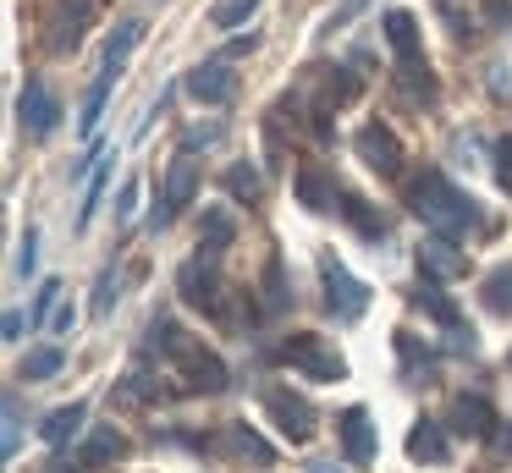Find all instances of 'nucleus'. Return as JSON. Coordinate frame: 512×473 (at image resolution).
Returning a JSON list of instances; mask_svg holds the SVG:
<instances>
[{"label": "nucleus", "instance_id": "obj_1", "mask_svg": "<svg viewBox=\"0 0 512 473\" xmlns=\"http://www.w3.org/2000/svg\"><path fill=\"white\" fill-rule=\"evenodd\" d=\"M408 204H413V215H419L424 226H435L441 237H463V231H474V226H479V209H474V198H468V193H457V187L446 182L441 171H424V176H413V187H408Z\"/></svg>", "mask_w": 512, "mask_h": 473}, {"label": "nucleus", "instance_id": "obj_2", "mask_svg": "<svg viewBox=\"0 0 512 473\" xmlns=\"http://www.w3.org/2000/svg\"><path fill=\"white\" fill-rule=\"evenodd\" d=\"M320 281H325V308H331L342 325H353V319H364V308H369V286L364 281H353L347 275V264L336 259V253H325L320 259Z\"/></svg>", "mask_w": 512, "mask_h": 473}, {"label": "nucleus", "instance_id": "obj_3", "mask_svg": "<svg viewBox=\"0 0 512 473\" xmlns=\"http://www.w3.org/2000/svg\"><path fill=\"white\" fill-rule=\"evenodd\" d=\"M193 193H199V165H193V154L182 149L177 160H171V171H166V193H160V209H155V231H166L171 220L193 204Z\"/></svg>", "mask_w": 512, "mask_h": 473}, {"label": "nucleus", "instance_id": "obj_4", "mask_svg": "<svg viewBox=\"0 0 512 473\" xmlns=\"http://www.w3.org/2000/svg\"><path fill=\"white\" fill-rule=\"evenodd\" d=\"M265 413L276 418V429L292 440V446H303V440L314 435V407H309V396L287 391V385H276V391H265Z\"/></svg>", "mask_w": 512, "mask_h": 473}, {"label": "nucleus", "instance_id": "obj_5", "mask_svg": "<svg viewBox=\"0 0 512 473\" xmlns=\"http://www.w3.org/2000/svg\"><path fill=\"white\" fill-rule=\"evenodd\" d=\"M281 358H287L292 369H303L309 380H342V374H347L342 352H331L320 336H292L287 347H281Z\"/></svg>", "mask_w": 512, "mask_h": 473}, {"label": "nucleus", "instance_id": "obj_6", "mask_svg": "<svg viewBox=\"0 0 512 473\" xmlns=\"http://www.w3.org/2000/svg\"><path fill=\"white\" fill-rule=\"evenodd\" d=\"M17 121H23L28 138H50V132H56L61 105H56V94H50L45 77H28V83H23V99H17Z\"/></svg>", "mask_w": 512, "mask_h": 473}, {"label": "nucleus", "instance_id": "obj_7", "mask_svg": "<svg viewBox=\"0 0 512 473\" xmlns=\"http://www.w3.org/2000/svg\"><path fill=\"white\" fill-rule=\"evenodd\" d=\"M353 149H358V160H364L369 171H380V176H397V171H402V143H397V132L380 127V121L358 127Z\"/></svg>", "mask_w": 512, "mask_h": 473}, {"label": "nucleus", "instance_id": "obj_8", "mask_svg": "<svg viewBox=\"0 0 512 473\" xmlns=\"http://www.w3.org/2000/svg\"><path fill=\"white\" fill-rule=\"evenodd\" d=\"M177 363H182V380H188V391H204V396L226 391V363L215 358V352H204L199 341H188V347L177 352Z\"/></svg>", "mask_w": 512, "mask_h": 473}, {"label": "nucleus", "instance_id": "obj_9", "mask_svg": "<svg viewBox=\"0 0 512 473\" xmlns=\"http://www.w3.org/2000/svg\"><path fill=\"white\" fill-rule=\"evenodd\" d=\"M188 94L199 99V105H232L237 99V72L226 61H204L188 72Z\"/></svg>", "mask_w": 512, "mask_h": 473}, {"label": "nucleus", "instance_id": "obj_10", "mask_svg": "<svg viewBox=\"0 0 512 473\" xmlns=\"http://www.w3.org/2000/svg\"><path fill=\"white\" fill-rule=\"evenodd\" d=\"M177 286H182V297H188V303H199V308H221V275H215V259H210V253H199V259L182 264Z\"/></svg>", "mask_w": 512, "mask_h": 473}, {"label": "nucleus", "instance_id": "obj_11", "mask_svg": "<svg viewBox=\"0 0 512 473\" xmlns=\"http://www.w3.org/2000/svg\"><path fill=\"white\" fill-rule=\"evenodd\" d=\"M336 435H342L347 462H358V468H364V462L375 457V424H369L364 407H347V413L336 418Z\"/></svg>", "mask_w": 512, "mask_h": 473}, {"label": "nucleus", "instance_id": "obj_12", "mask_svg": "<svg viewBox=\"0 0 512 473\" xmlns=\"http://www.w3.org/2000/svg\"><path fill=\"white\" fill-rule=\"evenodd\" d=\"M386 44H391V55H397V66H419L424 44H419V22H413L408 11H386Z\"/></svg>", "mask_w": 512, "mask_h": 473}, {"label": "nucleus", "instance_id": "obj_13", "mask_svg": "<svg viewBox=\"0 0 512 473\" xmlns=\"http://www.w3.org/2000/svg\"><path fill=\"white\" fill-rule=\"evenodd\" d=\"M419 270H424V281H452V275H463L468 270V253H457L452 242H424L419 248Z\"/></svg>", "mask_w": 512, "mask_h": 473}, {"label": "nucleus", "instance_id": "obj_14", "mask_svg": "<svg viewBox=\"0 0 512 473\" xmlns=\"http://www.w3.org/2000/svg\"><path fill=\"white\" fill-rule=\"evenodd\" d=\"M298 204H303V209H314V215L336 209V182L320 171V165H303V171H298Z\"/></svg>", "mask_w": 512, "mask_h": 473}, {"label": "nucleus", "instance_id": "obj_15", "mask_svg": "<svg viewBox=\"0 0 512 473\" xmlns=\"http://www.w3.org/2000/svg\"><path fill=\"white\" fill-rule=\"evenodd\" d=\"M490 424H496V418H490V402H485V396H457V402H452V429H457V435L485 440Z\"/></svg>", "mask_w": 512, "mask_h": 473}, {"label": "nucleus", "instance_id": "obj_16", "mask_svg": "<svg viewBox=\"0 0 512 473\" xmlns=\"http://www.w3.org/2000/svg\"><path fill=\"white\" fill-rule=\"evenodd\" d=\"M138 44H144V22H138V17L116 22V33L105 39V61H100V66H105V72H122V66H127V55H133Z\"/></svg>", "mask_w": 512, "mask_h": 473}, {"label": "nucleus", "instance_id": "obj_17", "mask_svg": "<svg viewBox=\"0 0 512 473\" xmlns=\"http://www.w3.org/2000/svg\"><path fill=\"white\" fill-rule=\"evenodd\" d=\"M237 237V220L226 215V209H204V231H199V253H210V259H221L226 248H232Z\"/></svg>", "mask_w": 512, "mask_h": 473}, {"label": "nucleus", "instance_id": "obj_18", "mask_svg": "<svg viewBox=\"0 0 512 473\" xmlns=\"http://www.w3.org/2000/svg\"><path fill=\"white\" fill-rule=\"evenodd\" d=\"M116 77H122V72H105V66H100V77H94V88H89V94H83V116H78V132H83V138H94V127H100L105 94H111V88H116Z\"/></svg>", "mask_w": 512, "mask_h": 473}, {"label": "nucleus", "instance_id": "obj_19", "mask_svg": "<svg viewBox=\"0 0 512 473\" xmlns=\"http://www.w3.org/2000/svg\"><path fill=\"white\" fill-rule=\"evenodd\" d=\"M408 457L413 462H446V435H441V424H413V435H408Z\"/></svg>", "mask_w": 512, "mask_h": 473}, {"label": "nucleus", "instance_id": "obj_20", "mask_svg": "<svg viewBox=\"0 0 512 473\" xmlns=\"http://www.w3.org/2000/svg\"><path fill=\"white\" fill-rule=\"evenodd\" d=\"M83 418H89V407H83V402H72V407H56V413L45 418V429H39V435H45L50 446H67V440L83 429Z\"/></svg>", "mask_w": 512, "mask_h": 473}, {"label": "nucleus", "instance_id": "obj_21", "mask_svg": "<svg viewBox=\"0 0 512 473\" xmlns=\"http://www.w3.org/2000/svg\"><path fill=\"white\" fill-rule=\"evenodd\" d=\"M342 215L353 220V231H358V237H369V242H380V237H386V220H380L375 209H369V198L347 193V198H342Z\"/></svg>", "mask_w": 512, "mask_h": 473}, {"label": "nucleus", "instance_id": "obj_22", "mask_svg": "<svg viewBox=\"0 0 512 473\" xmlns=\"http://www.w3.org/2000/svg\"><path fill=\"white\" fill-rule=\"evenodd\" d=\"M83 28H89V6H61V11H56V33H50V50H67V44H78Z\"/></svg>", "mask_w": 512, "mask_h": 473}, {"label": "nucleus", "instance_id": "obj_23", "mask_svg": "<svg viewBox=\"0 0 512 473\" xmlns=\"http://www.w3.org/2000/svg\"><path fill=\"white\" fill-rule=\"evenodd\" d=\"M485 303L496 308V314H512V259L485 275Z\"/></svg>", "mask_w": 512, "mask_h": 473}, {"label": "nucleus", "instance_id": "obj_24", "mask_svg": "<svg viewBox=\"0 0 512 473\" xmlns=\"http://www.w3.org/2000/svg\"><path fill=\"white\" fill-rule=\"evenodd\" d=\"M61 363H67L61 347H34L23 358V380H50V374H61Z\"/></svg>", "mask_w": 512, "mask_h": 473}, {"label": "nucleus", "instance_id": "obj_25", "mask_svg": "<svg viewBox=\"0 0 512 473\" xmlns=\"http://www.w3.org/2000/svg\"><path fill=\"white\" fill-rule=\"evenodd\" d=\"M226 193H232L237 204H254V198L265 193V182H259L254 165H232V171H226Z\"/></svg>", "mask_w": 512, "mask_h": 473}, {"label": "nucleus", "instance_id": "obj_26", "mask_svg": "<svg viewBox=\"0 0 512 473\" xmlns=\"http://www.w3.org/2000/svg\"><path fill=\"white\" fill-rule=\"evenodd\" d=\"M56 314H61V281H45V286H39V303H34V319H28V325L45 330Z\"/></svg>", "mask_w": 512, "mask_h": 473}, {"label": "nucleus", "instance_id": "obj_27", "mask_svg": "<svg viewBox=\"0 0 512 473\" xmlns=\"http://www.w3.org/2000/svg\"><path fill=\"white\" fill-rule=\"evenodd\" d=\"M226 440H232V451H243V457H254V462H270V446H265V440H259L248 424H232V429H226Z\"/></svg>", "mask_w": 512, "mask_h": 473}, {"label": "nucleus", "instance_id": "obj_28", "mask_svg": "<svg viewBox=\"0 0 512 473\" xmlns=\"http://www.w3.org/2000/svg\"><path fill=\"white\" fill-rule=\"evenodd\" d=\"M254 6H259V0H221V6L210 11V22H215V28H237V22L254 17Z\"/></svg>", "mask_w": 512, "mask_h": 473}, {"label": "nucleus", "instance_id": "obj_29", "mask_svg": "<svg viewBox=\"0 0 512 473\" xmlns=\"http://www.w3.org/2000/svg\"><path fill=\"white\" fill-rule=\"evenodd\" d=\"M265 308H270V314H281V308H287V286H281V259H270V264H265Z\"/></svg>", "mask_w": 512, "mask_h": 473}, {"label": "nucleus", "instance_id": "obj_30", "mask_svg": "<svg viewBox=\"0 0 512 473\" xmlns=\"http://www.w3.org/2000/svg\"><path fill=\"white\" fill-rule=\"evenodd\" d=\"M122 451V435L116 429H94V440H89V451H83V462H105V457H116Z\"/></svg>", "mask_w": 512, "mask_h": 473}, {"label": "nucleus", "instance_id": "obj_31", "mask_svg": "<svg viewBox=\"0 0 512 473\" xmlns=\"http://www.w3.org/2000/svg\"><path fill=\"white\" fill-rule=\"evenodd\" d=\"M397 352H402V363H408V374H430L435 358H430V352H424L413 336H397Z\"/></svg>", "mask_w": 512, "mask_h": 473}, {"label": "nucleus", "instance_id": "obj_32", "mask_svg": "<svg viewBox=\"0 0 512 473\" xmlns=\"http://www.w3.org/2000/svg\"><path fill=\"white\" fill-rule=\"evenodd\" d=\"M116 286H122V275H116V270H105L100 275V297H94V314H111V308H116V297H122V292H116Z\"/></svg>", "mask_w": 512, "mask_h": 473}, {"label": "nucleus", "instance_id": "obj_33", "mask_svg": "<svg viewBox=\"0 0 512 473\" xmlns=\"http://www.w3.org/2000/svg\"><path fill=\"white\" fill-rule=\"evenodd\" d=\"M17 440H23V402L6 396V457L17 451Z\"/></svg>", "mask_w": 512, "mask_h": 473}, {"label": "nucleus", "instance_id": "obj_34", "mask_svg": "<svg viewBox=\"0 0 512 473\" xmlns=\"http://www.w3.org/2000/svg\"><path fill=\"white\" fill-rule=\"evenodd\" d=\"M105 154H111V149H105ZM100 193H105V165H100V171L89 176V204L78 209V231H83V226H89V220H94V209H100Z\"/></svg>", "mask_w": 512, "mask_h": 473}, {"label": "nucleus", "instance_id": "obj_35", "mask_svg": "<svg viewBox=\"0 0 512 473\" xmlns=\"http://www.w3.org/2000/svg\"><path fill=\"white\" fill-rule=\"evenodd\" d=\"M34 264H39V231L28 226V231H23V253H17V275L28 281V275H34Z\"/></svg>", "mask_w": 512, "mask_h": 473}, {"label": "nucleus", "instance_id": "obj_36", "mask_svg": "<svg viewBox=\"0 0 512 473\" xmlns=\"http://www.w3.org/2000/svg\"><path fill=\"white\" fill-rule=\"evenodd\" d=\"M364 6H369V0H342V6H336L331 17H325V28H320V33H336V28H347V22H353Z\"/></svg>", "mask_w": 512, "mask_h": 473}, {"label": "nucleus", "instance_id": "obj_37", "mask_svg": "<svg viewBox=\"0 0 512 473\" xmlns=\"http://www.w3.org/2000/svg\"><path fill=\"white\" fill-rule=\"evenodd\" d=\"M496 176H501V187L512 193V138L496 143Z\"/></svg>", "mask_w": 512, "mask_h": 473}, {"label": "nucleus", "instance_id": "obj_38", "mask_svg": "<svg viewBox=\"0 0 512 473\" xmlns=\"http://www.w3.org/2000/svg\"><path fill=\"white\" fill-rule=\"evenodd\" d=\"M485 17L496 22V28H512V0H485Z\"/></svg>", "mask_w": 512, "mask_h": 473}, {"label": "nucleus", "instance_id": "obj_39", "mask_svg": "<svg viewBox=\"0 0 512 473\" xmlns=\"http://www.w3.org/2000/svg\"><path fill=\"white\" fill-rule=\"evenodd\" d=\"M133 209H138V182H122V198H116V215H133Z\"/></svg>", "mask_w": 512, "mask_h": 473}, {"label": "nucleus", "instance_id": "obj_40", "mask_svg": "<svg viewBox=\"0 0 512 473\" xmlns=\"http://www.w3.org/2000/svg\"><path fill=\"white\" fill-rule=\"evenodd\" d=\"M72 325H78V314H72V308H61V314L56 319H50V330H56V336H67V330Z\"/></svg>", "mask_w": 512, "mask_h": 473}, {"label": "nucleus", "instance_id": "obj_41", "mask_svg": "<svg viewBox=\"0 0 512 473\" xmlns=\"http://www.w3.org/2000/svg\"><path fill=\"white\" fill-rule=\"evenodd\" d=\"M17 336H23V314L12 308V314H6V341H17Z\"/></svg>", "mask_w": 512, "mask_h": 473}, {"label": "nucleus", "instance_id": "obj_42", "mask_svg": "<svg viewBox=\"0 0 512 473\" xmlns=\"http://www.w3.org/2000/svg\"><path fill=\"white\" fill-rule=\"evenodd\" d=\"M496 451H501V457L512 451V429H496Z\"/></svg>", "mask_w": 512, "mask_h": 473}, {"label": "nucleus", "instance_id": "obj_43", "mask_svg": "<svg viewBox=\"0 0 512 473\" xmlns=\"http://www.w3.org/2000/svg\"><path fill=\"white\" fill-rule=\"evenodd\" d=\"M309 468H314V473H336V468H331V462H309Z\"/></svg>", "mask_w": 512, "mask_h": 473}]
</instances>
